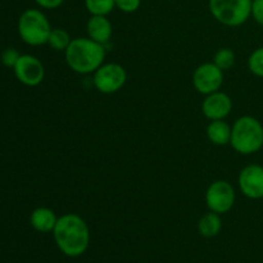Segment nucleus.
<instances>
[{"label":"nucleus","instance_id":"obj_22","mask_svg":"<svg viewBox=\"0 0 263 263\" xmlns=\"http://www.w3.org/2000/svg\"><path fill=\"white\" fill-rule=\"evenodd\" d=\"M251 17L263 27V0H252Z\"/></svg>","mask_w":263,"mask_h":263},{"label":"nucleus","instance_id":"obj_1","mask_svg":"<svg viewBox=\"0 0 263 263\" xmlns=\"http://www.w3.org/2000/svg\"><path fill=\"white\" fill-rule=\"evenodd\" d=\"M53 236L59 251L67 257H80L89 249V225L76 213H66L58 217Z\"/></svg>","mask_w":263,"mask_h":263},{"label":"nucleus","instance_id":"obj_8","mask_svg":"<svg viewBox=\"0 0 263 263\" xmlns=\"http://www.w3.org/2000/svg\"><path fill=\"white\" fill-rule=\"evenodd\" d=\"M223 73L225 72L218 68L213 62L202 63L193 72V86L204 97L212 94L222 87Z\"/></svg>","mask_w":263,"mask_h":263},{"label":"nucleus","instance_id":"obj_18","mask_svg":"<svg viewBox=\"0 0 263 263\" xmlns=\"http://www.w3.org/2000/svg\"><path fill=\"white\" fill-rule=\"evenodd\" d=\"M90 15H108L116 8L115 0H85Z\"/></svg>","mask_w":263,"mask_h":263},{"label":"nucleus","instance_id":"obj_11","mask_svg":"<svg viewBox=\"0 0 263 263\" xmlns=\"http://www.w3.org/2000/svg\"><path fill=\"white\" fill-rule=\"evenodd\" d=\"M233 110V99L226 92L218 91L205 95L202 103V112L210 121L225 120Z\"/></svg>","mask_w":263,"mask_h":263},{"label":"nucleus","instance_id":"obj_17","mask_svg":"<svg viewBox=\"0 0 263 263\" xmlns=\"http://www.w3.org/2000/svg\"><path fill=\"white\" fill-rule=\"evenodd\" d=\"M212 62L218 67V68L222 69L223 72H226L235 66L236 55L235 53H234L233 49L221 48L215 53Z\"/></svg>","mask_w":263,"mask_h":263},{"label":"nucleus","instance_id":"obj_2","mask_svg":"<svg viewBox=\"0 0 263 263\" xmlns=\"http://www.w3.org/2000/svg\"><path fill=\"white\" fill-rule=\"evenodd\" d=\"M66 63L74 73L92 74L105 61V48L90 37L72 39L64 51Z\"/></svg>","mask_w":263,"mask_h":263},{"label":"nucleus","instance_id":"obj_6","mask_svg":"<svg viewBox=\"0 0 263 263\" xmlns=\"http://www.w3.org/2000/svg\"><path fill=\"white\" fill-rule=\"evenodd\" d=\"M127 72L118 63H103L92 73V84L102 94H115L125 86Z\"/></svg>","mask_w":263,"mask_h":263},{"label":"nucleus","instance_id":"obj_14","mask_svg":"<svg viewBox=\"0 0 263 263\" xmlns=\"http://www.w3.org/2000/svg\"><path fill=\"white\" fill-rule=\"evenodd\" d=\"M207 138L212 144L218 146L229 145L231 140V126L225 120L211 121L207 126Z\"/></svg>","mask_w":263,"mask_h":263},{"label":"nucleus","instance_id":"obj_10","mask_svg":"<svg viewBox=\"0 0 263 263\" xmlns=\"http://www.w3.org/2000/svg\"><path fill=\"white\" fill-rule=\"evenodd\" d=\"M239 190L249 199L263 198V166L248 164L240 171L238 177Z\"/></svg>","mask_w":263,"mask_h":263},{"label":"nucleus","instance_id":"obj_16","mask_svg":"<svg viewBox=\"0 0 263 263\" xmlns=\"http://www.w3.org/2000/svg\"><path fill=\"white\" fill-rule=\"evenodd\" d=\"M72 39L68 31L64 28H51V32L48 39V45L55 51H66L68 45L71 44Z\"/></svg>","mask_w":263,"mask_h":263},{"label":"nucleus","instance_id":"obj_4","mask_svg":"<svg viewBox=\"0 0 263 263\" xmlns=\"http://www.w3.org/2000/svg\"><path fill=\"white\" fill-rule=\"evenodd\" d=\"M51 26L45 13L36 8L26 9L18 20V33L25 44L40 46L48 44Z\"/></svg>","mask_w":263,"mask_h":263},{"label":"nucleus","instance_id":"obj_21","mask_svg":"<svg viewBox=\"0 0 263 263\" xmlns=\"http://www.w3.org/2000/svg\"><path fill=\"white\" fill-rule=\"evenodd\" d=\"M117 9L123 13H134L140 8L141 0H115Z\"/></svg>","mask_w":263,"mask_h":263},{"label":"nucleus","instance_id":"obj_3","mask_svg":"<svg viewBox=\"0 0 263 263\" xmlns=\"http://www.w3.org/2000/svg\"><path fill=\"white\" fill-rule=\"evenodd\" d=\"M230 145L241 156H251L263 148V125L253 116H241L231 126Z\"/></svg>","mask_w":263,"mask_h":263},{"label":"nucleus","instance_id":"obj_19","mask_svg":"<svg viewBox=\"0 0 263 263\" xmlns=\"http://www.w3.org/2000/svg\"><path fill=\"white\" fill-rule=\"evenodd\" d=\"M248 68L254 76L263 79V46L252 51L248 58Z\"/></svg>","mask_w":263,"mask_h":263},{"label":"nucleus","instance_id":"obj_15","mask_svg":"<svg viewBox=\"0 0 263 263\" xmlns=\"http://www.w3.org/2000/svg\"><path fill=\"white\" fill-rule=\"evenodd\" d=\"M222 230V220L221 215L215 212L204 213L198 221V231L203 238H215Z\"/></svg>","mask_w":263,"mask_h":263},{"label":"nucleus","instance_id":"obj_5","mask_svg":"<svg viewBox=\"0 0 263 263\" xmlns=\"http://www.w3.org/2000/svg\"><path fill=\"white\" fill-rule=\"evenodd\" d=\"M208 8L221 25L239 27L251 18L252 0H208Z\"/></svg>","mask_w":263,"mask_h":263},{"label":"nucleus","instance_id":"obj_7","mask_svg":"<svg viewBox=\"0 0 263 263\" xmlns=\"http://www.w3.org/2000/svg\"><path fill=\"white\" fill-rule=\"evenodd\" d=\"M205 204L211 212L223 215L230 212L235 204L236 194L233 185L226 180H216L211 182L205 190Z\"/></svg>","mask_w":263,"mask_h":263},{"label":"nucleus","instance_id":"obj_12","mask_svg":"<svg viewBox=\"0 0 263 263\" xmlns=\"http://www.w3.org/2000/svg\"><path fill=\"white\" fill-rule=\"evenodd\" d=\"M86 32L87 37L105 45L112 37V22L107 15H90L86 23Z\"/></svg>","mask_w":263,"mask_h":263},{"label":"nucleus","instance_id":"obj_13","mask_svg":"<svg viewBox=\"0 0 263 263\" xmlns=\"http://www.w3.org/2000/svg\"><path fill=\"white\" fill-rule=\"evenodd\" d=\"M57 221H58V217L55 212L48 207L35 208L30 215V225L32 226L33 230L41 234L53 233Z\"/></svg>","mask_w":263,"mask_h":263},{"label":"nucleus","instance_id":"obj_20","mask_svg":"<svg viewBox=\"0 0 263 263\" xmlns=\"http://www.w3.org/2000/svg\"><path fill=\"white\" fill-rule=\"evenodd\" d=\"M2 64L5 67H9V68H14L15 63L20 59L21 54L18 53V50H15L14 48H8L3 51L2 54Z\"/></svg>","mask_w":263,"mask_h":263},{"label":"nucleus","instance_id":"obj_24","mask_svg":"<svg viewBox=\"0 0 263 263\" xmlns=\"http://www.w3.org/2000/svg\"><path fill=\"white\" fill-rule=\"evenodd\" d=\"M0 66H2V55H0Z\"/></svg>","mask_w":263,"mask_h":263},{"label":"nucleus","instance_id":"obj_23","mask_svg":"<svg viewBox=\"0 0 263 263\" xmlns=\"http://www.w3.org/2000/svg\"><path fill=\"white\" fill-rule=\"evenodd\" d=\"M43 9H57L64 3V0H33Z\"/></svg>","mask_w":263,"mask_h":263},{"label":"nucleus","instance_id":"obj_9","mask_svg":"<svg viewBox=\"0 0 263 263\" xmlns=\"http://www.w3.org/2000/svg\"><path fill=\"white\" fill-rule=\"evenodd\" d=\"M13 71L21 84L30 87L40 85L45 77V67L43 62L31 54H21Z\"/></svg>","mask_w":263,"mask_h":263}]
</instances>
